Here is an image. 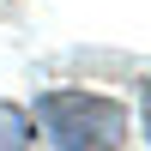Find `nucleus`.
I'll use <instances>...</instances> for the list:
<instances>
[{
	"instance_id": "nucleus-1",
	"label": "nucleus",
	"mask_w": 151,
	"mask_h": 151,
	"mask_svg": "<svg viewBox=\"0 0 151 151\" xmlns=\"http://www.w3.org/2000/svg\"><path fill=\"white\" fill-rule=\"evenodd\" d=\"M48 151H121L127 145V109L97 91H48L36 97Z\"/></svg>"
},
{
	"instance_id": "nucleus-2",
	"label": "nucleus",
	"mask_w": 151,
	"mask_h": 151,
	"mask_svg": "<svg viewBox=\"0 0 151 151\" xmlns=\"http://www.w3.org/2000/svg\"><path fill=\"white\" fill-rule=\"evenodd\" d=\"M36 121L24 115L18 103H0V151H30V139H36Z\"/></svg>"
},
{
	"instance_id": "nucleus-3",
	"label": "nucleus",
	"mask_w": 151,
	"mask_h": 151,
	"mask_svg": "<svg viewBox=\"0 0 151 151\" xmlns=\"http://www.w3.org/2000/svg\"><path fill=\"white\" fill-rule=\"evenodd\" d=\"M139 121H145V139H151V85H145V97H139Z\"/></svg>"
}]
</instances>
